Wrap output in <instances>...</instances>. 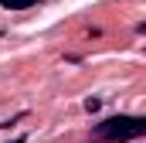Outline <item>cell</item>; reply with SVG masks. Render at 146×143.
Here are the masks:
<instances>
[{"label":"cell","mask_w":146,"mask_h":143,"mask_svg":"<svg viewBox=\"0 0 146 143\" xmlns=\"http://www.w3.org/2000/svg\"><path fill=\"white\" fill-rule=\"evenodd\" d=\"M85 109H88V112H99V109H102V99H95V96L85 99Z\"/></svg>","instance_id":"obj_3"},{"label":"cell","mask_w":146,"mask_h":143,"mask_svg":"<svg viewBox=\"0 0 146 143\" xmlns=\"http://www.w3.org/2000/svg\"><path fill=\"white\" fill-rule=\"evenodd\" d=\"M10 143H24V136H17V140H10Z\"/></svg>","instance_id":"obj_4"},{"label":"cell","mask_w":146,"mask_h":143,"mask_svg":"<svg viewBox=\"0 0 146 143\" xmlns=\"http://www.w3.org/2000/svg\"><path fill=\"white\" fill-rule=\"evenodd\" d=\"M37 0H0V7H10V10H24V7H34Z\"/></svg>","instance_id":"obj_2"},{"label":"cell","mask_w":146,"mask_h":143,"mask_svg":"<svg viewBox=\"0 0 146 143\" xmlns=\"http://www.w3.org/2000/svg\"><path fill=\"white\" fill-rule=\"evenodd\" d=\"M95 133H99V140H136V136L146 133V119H139V116H112V119L95 126Z\"/></svg>","instance_id":"obj_1"}]
</instances>
